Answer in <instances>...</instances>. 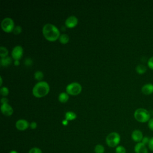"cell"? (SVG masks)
<instances>
[{
    "label": "cell",
    "mask_w": 153,
    "mask_h": 153,
    "mask_svg": "<svg viewBox=\"0 0 153 153\" xmlns=\"http://www.w3.org/2000/svg\"><path fill=\"white\" fill-rule=\"evenodd\" d=\"M22 29L21 26H16L14 27V29H13L12 32L14 35H19V34H20L22 32Z\"/></svg>",
    "instance_id": "cb8c5ba5"
},
{
    "label": "cell",
    "mask_w": 153,
    "mask_h": 153,
    "mask_svg": "<svg viewBox=\"0 0 153 153\" xmlns=\"http://www.w3.org/2000/svg\"><path fill=\"white\" fill-rule=\"evenodd\" d=\"M121 137L117 132H111L106 137V143L109 147L116 148L120 142Z\"/></svg>",
    "instance_id": "277c9868"
},
{
    "label": "cell",
    "mask_w": 153,
    "mask_h": 153,
    "mask_svg": "<svg viewBox=\"0 0 153 153\" xmlns=\"http://www.w3.org/2000/svg\"><path fill=\"white\" fill-rule=\"evenodd\" d=\"M1 102L2 105H3V104H8V100L7 98H6L5 97H3L1 99Z\"/></svg>",
    "instance_id": "1f68e13d"
},
{
    "label": "cell",
    "mask_w": 153,
    "mask_h": 153,
    "mask_svg": "<svg viewBox=\"0 0 153 153\" xmlns=\"http://www.w3.org/2000/svg\"><path fill=\"white\" fill-rule=\"evenodd\" d=\"M23 48L20 45H17L14 47L12 50V57L13 58V59H14V60H19L23 56Z\"/></svg>",
    "instance_id": "52a82bcc"
},
{
    "label": "cell",
    "mask_w": 153,
    "mask_h": 153,
    "mask_svg": "<svg viewBox=\"0 0 153 153\" xmlns=\"http://www.w3.org/2000/svg\"><path fill=\"white\" fill-rule=\"evenodd\" d=\"M149 140H150V139H149L148 137L145 136V137H143V139H142L141 142L143 143L144 145H148L149 142Z\"/></svg>",
    "instance_id": "4316f807"
},
{
    "label": "cell",
    "mask_w": 153,
    "mask_h": 153,
    "mask_svg": "<svg viewBox=\"0 0 153 153\" xmlns=\"http://www.w3.org/2000/svg\"><path fill=\"white\" fill-rule=\"evenodd\" d=\"M135 153H148V149L145 145L142 142L137 143L134 148Z\"/></svg>",
    "instance_id": "7c38bea8"
},
{
    "label": "cell",
    "mask_w": 153,
    "mask_h": 153,
    "mask_svg": "<svg viewBox=\"0 0 153 153\" xmlns=\"http://www.w3.org/2000/svg\"><path fill=\"white\" fill-rule=\"evenodd\" d=\"M11 62H12V59L9 56H7L5 57L1 58V61H0L1 65L2 66H5V67L10 65L11 63Z\"/></svg>",
    "instance_id": "5bb4252c"
},
{
    "label": "cell",
    "mask_w": 153,
    "mask_h": 153,
    "mask_svg": "<svg viewBox=\"0 0 153 153\" xmlns=\"http://www.w3.org/2000/svg\"><path fill=\"white\" fill-rule=\"evenodd\" d=\"M148 66L150 69L153 70V56L149 59L148 61Z\"/></svg>",
    "instance_id": "484cf974"
},
{
    "label": "cell",
    "mask_w": 153,
    "mask_h": 153,
    "mask_svg": "<svg viewBox=\"0 0 153 153\" xmlns=\"http://www.w3.org/2000/svg\"><path fill=\"white\" fill-rule=\"evenodd\" d=\"M65 119L68 121H71V120H74L76 118V114L72 111H68L66 112L65 113Z\"/></svg>",
    "instance_id": "2e32d148"
},
{
    "label": "cell",
    "mask_w": 153,
    "mask_h": 153,
    "mask_svg": "<svg viewBox=\"0 0 153 153\" xmlns=\"http://www.w3.org/2000/svg\"><path fill=\"white\" fill-rule=\"evenodd\" d=\"M1 111L5 116H11L13 114V109L8 103L2 105L1 106Z\"/></svg>",
    "instance_id": "30bf717a"
},
{
    "label": "cell",
    "mask_w": 153,
    "mask_h": 153,
    "mask_svg": "<svg viewBox=\"0 0 153 153\" xmlns=\"http://www.w3.org/2000/svg\"><path fill=\"white\" fill-rule=\"evenodd\" d=\"M2 78L1 76V85H2Z\"/></svg>",
    "instance_id": "d590c367"
},
{
    "label": "cell",
    "mask_w": 153,
    "mask_h": 153,
    "mask_svg": "<svg viewBox=\"0 0 153 153\" xmlns=\"http://www.w3.org/2000/svg\"><path fill=\"white\" fill-rule=\"evenodd\" d=\"M9 153H19V152L16 150H11V151L9 152Z\"/></svg>",
    "instance_id": "e575fe53"
},
{
    "label": "cell",
    "mask_w": 153,
    "mask_h": 153,
    "mask_svg": "<svg viewBox=\"0 0 153 153\" xmlns=\"http://www.w3.org/2000/svg\"><path fill=\"white\" fill-rule=\"evenodd\" d=\"M136 71L138 74H143L146 71V67L144 65L140 64L136 66Z\"/></svg>",
    "instance_id": "ac0fdd59"
},
{
    "label": "cell",
    "mask_w": 153,
    "mask_h": 153,
    "mask_svg": "<svg viewBox=\"0 0 153 153\" xmlns=\"http://www.w3.org/2000/svg\"><path fill=\"white\" fill-rule=\"evenodd\" d=\"M0 93H1V95L3 97H5V96H7L8 94L9 90L6 87H2L1 88V90H0Z\"/></svg>",
    "instance_id": "603a6c76"
},
{
    "label": "cell",
    "mask_w": 153,
    "mask_h": 153,
    "mask_svg": "<svg viewBox=\"0 0 153 153\" xmlns=\"http://www.w3.org/2000/svg\"><path fill=\"white\" fill-rule=\"evenodd\" d=\"M1 28L5 32H12L14 28V23L13 19L10 17L4 19L1 22Z\"/></svg>",
    "instance_id": "8992f818"
},
{
    "label": "cell",
    "mask_w": 153,
    "mask_h": 153,
    "mask_svg": "<svg viewBox=\"0 0 153 153\" xmlns=\"http://www.w3.org/2000/svg\"><path fill=\"white\" fill-rule=\"evenodd\" d=\"M58 99H59V102L61 103H66V102H68V100L69 99L68 94L67 93H65V92H62V93H60L59 95Z\"/></svg>",
    "instance_id": "9a60e30c"
},
{
    "label": "cell",
    "mask_w": 153,
    "mask_h": 153,
    "mask_svg": "<svg viewBox=\"0 0 153 153\" xmlns=\"http://www.w3.org/2000/svg\"><path fill=\"white\" fill-rule=\"evenodd\" d=\"M65 26L68 28H73L78 24V19L74 16H71L68 17L65 22Z\"/></svg>",
    "instance_id": "9c48e42d"
},
{
    "label": "cell",
    "mask_w": 153,
    "mask_h": 153,
    "mask_svg": "<svg viewBox=\"0 0 153 153\" xmlns=\"http://www.w3.org/2000/svg\"><path fill=\"white\" fill-rule=\"evenodd\" d=\"M148 147H149V149L153 151V137H151L149 140V143H148Z\"/></svg>",
    "instance_id": "f1b7e54d"
},
{
    "label": "cell",
    "mask_w": 153,
    "mask_h": 153,
    "mask_svg": "<svg viewBox=\"0 0 153 153\" xmlns=\"http://www.w3.org/2000/svg\"><path fill=\"white\" fill-rule=\"evenodd\" d=\"M143 94L145 95H149L153 93V84H145L141 89Z\"/></svg>",
    "instance_id": "4fadbf2b"
},
{
    "label": "cell",
    "mask_w": 153,
    "mask_h": 153,
    "mask_svg": "<svg viewBox=\"0 0 153 153\" xmlns=\"http://www.w3.org/2000/svg\"><path fill=\"white\" fill-rule=\"evenodd\" d=\"M62 124H63V126H66V125L68 124V121L66 120V119H65V120H63L62 121Z\"/></svg>",
    "instance_id": "d6a6232c"
},
{
    "label": "cell",
    "mask_w": 153,
    "mask_h": 153,
    "mask_svg": "<svg viewBox=\"0 0 153 153\" xmlns=\"http://www.w3.org/2000/svg\"><path fill=\"white\" fill-rule=\"evenodd\" d=\"M43 77H44V74L40 71H36L34 74V78H35V79H36L38 81H41Z\"/></svg>",
    "instance_id": "44dd1931"
},
{
    "label": "cell",
    "mask_w": 153,
    "mask_h": 153,
    "mask_svg": "<svg viewBox=\"0 0 153 153\" xmlns=\"http://www.w3.org/2000/svg\"><path fill=\"white\" fill-rule=\"evenodd\" d=\"M29 127L32 128V129H35L37 127V123L35 121H32V123H30Z\"/></svg>",
    "instance_id": "4dcf8cb0"
},
{
    "label": "cell",
    "mask_w": 153,
    "mask_h": 153,
    "mask_svg": "<svg viewBox=\"0 0 153 153\" xmlns=\"http://www.w3.org/2000/svg\"><path fill=\"white\" fill-rule=\"evenodd\" d=\"M115 153H126V149L122 145H118L115 148Z\"/></svg>",
    "instance_id": "7402d4cb"
},
{
    "label": "cell",
    "mask_w": 153,
    "mask_h": 153,
    "mask_svg": "<svg viewBox=\"0 0 153 153\" xmlns=\"http://www.w3.org/2000/svg\"><path fill=\"white\" fill-rule=\"evenodd\" d=\"M42 34L44 38L49 41H56L60 35L57 27L51 23H47L43 26Z\"/></svg>",
    "instance_id": "6da1fadb"
},
{
    "label": "cell",
    "mask_w": 153,
    "mask_h": 153,
    "mask_svg": "<svg viewBox=\"0 0 153 153\" xmlns=\"http://www.w3.org/2000/svg\"><path fill=\"white\" fill-rule=\"evenodd\" d=\"M82 90V87L80 84L74 82L68 84L66 87V91L68 94L76 96L79 94Z\"/></svg>",
    "instance_id": "5b68a950"
},
{
    "label": "cell",
    "mask_w": 153,
    "mask_h": 153,
    "mask_svg": "<svg viewBox=\"0 0 153 153\" xmlns=\"http://www.w3.org/2000/svg\"><path fill=\"white\" fill-rule=\"evenodd\" d=\"M94 152L95 153H104L105 147L101 144H97L94 146Z\"/></svg>",
    "instance_id": "d6986e66"
},
{
    "label": "cell",
    "mask_w": 153,
    "mask_h": 153,
    "mask_svg": "<svg viewBox=\"0 0 153 153\" xmlns=\"http://www.w3.org/2000/svg\"><path fill=\"white\" fill-rule=\"evenodd\" d=\"M50 91L49 84L45 81H39L36 83L32 89L33 95L37 98L45 96Z\"/></svg>",
    "instance_id": "7a4b0ae2"
},
{
    "label": "cell",
    "mask_w": 153,
    "mask_h": 153,
    "mask_svg": "<svg viewBox=\"0 0 153 153\" xmlns=\"http://www.w3.org/2000/svg\"><path fill=\"white\" fill-rule=\"evenodd\" d=\"M134 118L139 122L145 123L150 120L149 112L144 108L137 109L134 113Z\"/></svg>",
    "instance_id": "3957f363"
},
{
    "label": "cell",
    "mask_w": 153,
    "mask_h": 153,
    "mask_svg": "<svg viewBox=\"0 0 153 153\" xmlns=\"http://www.w3.org/2000/svg\"><path fill=\"white\" fill-rule=\"evenodd\" d=\"M59 41L62 44H67L69 41V37L67 34H62L59 36Z\"/></svg>",
    "instance_id": "e0dca14e"
},
{
    "label": "cell",
    "mask_w": 153,
    "mask_h": 153,
    "mask_svg": "<svg viewBox=\"0 0 153 153\" xmlns=\"http://www.w3.org/2000/svg\"><path fill=\"white\" fill-rule=\"evenodd\" d=\"M8 51L7 49V48L3 46L0 47V56L1 57V58L8 56Z\"/></svg>",
    "instance_id": "ffe728a7"
},
{
    "label": "cell",
    "mask_w": 153,
    "mask_h": 153,
    "mask_svg": "<svg viewBox=\"0 0 153 153\" xmlns=\"http://www.w3.org/2000/svg\"><path fill=\"white\" fill-rule=\"evenodd\" d=\"M14 65L16 66H18L20 65V62H19V60H14Z\"/></svg>",
    "instance_id": "836d02e7"
},
{
    "label": "cell",
    "mask_w": 153,
    "mask_h": 153,
    "mask_svg": "<svg viewBox=\"0 0 153 153\" xmlns=\"http://www.w3.org/2000/svg\"><path fill=\"white\" fill-rule=\"evenodd\" d=\"M29 125L30 124L28 123V121L24 119L19 120L16 123V127L20 131L26 130L29 127Z\"/></svg>",
    "instance_id": "ba28073f"
},
{
    "label": "cell",
    "mask_w": 153,
    "mask_h": 153,
    "mask_svg": "<svg viewBox=\"0 0 153 153\" xmlns=\"http://www.w3.org/2000/svg\"><path fill=\"white\" fill-rule=\"evenodd\" d=\"M148 125L149 128L151 130L153 131V118H150V120L148 121Z\"/></svg>",
    "instance_id": "83f0119b"
},
{
    "label": "cell",
    "mask_w": 153,
    "mask_h": 153,
    "mask_svg": "<svg viewBox=\"0 0 153 153\" xmlns=\"http://www.w3.org/2000/svg\"><path fill=\"white\" fill-rule=\"evenodd\" d=\"M25 64L26 65H27V66H30V65H31L32 64V59H30V58L26 59L25 60Z\"/></svg>",
    "instance_id": "f546056e"
},
{
    "label": "cell",
    "mask_w": 153,
    "mask_h": 153,
    "mask_svg": "<svg viewBox=\"0 0 153 153\" xmlns=\"http://www.w3.org/2000/svg\"><path fill=\"white\" fill-rule=\"evenodd\" d=\"M143 134L139 130H134L131 133V139L136 142H141L143 139Z\"/></svg>",
    "instance_id": "8fae6325"
},
{
    "label": "cell",
    "mask_w": 153,
    "mask_h": 153,
    "mask_svg": "<svg viewBox=\"0 0 153 153\" xmlns=\"http://www.w3.org/2000/svg\"><path fill=\"white\" fill-rule=\"evenodd\" d=\"M28 153H42V152L40 148L38 147H33V148H32L29 151Z\"/></svg>",
    "instance_id": "d4e9b609"
}]
</instances>
